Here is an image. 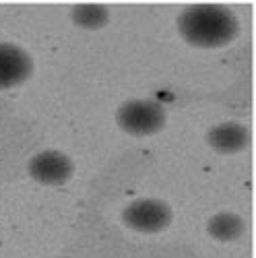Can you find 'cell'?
<instances>
[{"instance_id": "cell-2", "label": "cell", "mask_w": 256, "mask_h": 258, "mask_svg": "<svg viewBox=\"0 0 256 258\" xmlns=\"http://www.w3.org/2000/svg\"><path fill=\"white\" fill-rule=\"evenodd\" d=\"M116 124L126 135L145 139L161 133L167 124L165 107L155 99H126L116 110Z\"/></svg>"}, {"instance_id": "cell-8", "label": "cell", "mask_w": 256, "mask_h": 258, "mask_svg": "<svg viewBox=\"0 0 256 258\" xmlns=\"http://www.w3.org/2000/svg\"><path fill=\"white\" fill-rule=\"evenodd\" d=\"M69 17L73 21V25L95 31L110 23V9L103 5H75Z\"/></svg>"}, {"instance_id": "cell-1", "label": "cell", "mask_w": 256, "mask_h": 258, "mask_svg": "<svg viewBox=\"0 0 256 258\" xmlns=\"http://www.w3.org/2000/svg\"><path fill=\"white\" fill-rule=\"evenodd\" d=\"M178 31L186 44L215 50L229 46L240 35V19L223 5H190L176 19Z\"/></svg>"}, {"instance_id": "cell-9", "label": "cell", "mask_w": 256, "mask_h": 258, "mask_svg": "<svg viewBox=\"0 0 256 258\" xmlns=\"http://www.w3.org/2000/svg\"><path fill=\"white\" fill-rule=\"evenodd\" d=\"M64 258H75V256H64Z\"/></svg>"}, {"instance_id": "cell-7", "label": "cell", "mask_w": 256, "mask_h": 258, "mask_svg": "<svg viewBox=\"0 0 256 258\" xmlns=\"http://www.w3.org/2000/svg\"><path fill=\"white\" fill-rule=\"evenodd\" d=\"M246 231V221L238 213L221 211L207 221V233L215 242H236Z\"/></svg>"}, {"instance_id": "cell-4", "label": "cell", "mask_w": 256, "mask_h": 258, "mask_svg": "<svg viewBox=\"0 0 256 258\" xmlns=\"http://www.w3.org/2000/svg\"><path fill=\"white\" fill-rule=\"evenodd\" d=\"M27 174L41 186H64L75 176V163L58 149H44L29 157Z\"/></svg>"}, {"instance_id": "cell-6", "label": "cell", "mask_w": 256, "mask_h": 258, "mask_svg": "<svg viewBox=\"0 0 256 258\" xmlns=\"http://www.w3.org/2000/svg\"><path fill=\"white\" fill-rule=\"evenodd\" d=\"M250 128L238 120H227V122H219L213 124L207 135L205 141L207 145L219 155H238L244 149L250 145Z\"/></svg>"}, {"instance_id": "cell-3", "label": "cell", "mask_w": 256, "mask_h": 258, "mask_svg": "<svg viewBox=\"0 0 256 258\" xmlns=\"http://www.w3.org/2000/svg\"><path fill=\"white\" fill-rule=\"evenodd\" d=\"M120 219L128 229H133L137 233H145V235H153L172 225L174 211L165 201L147 197L126 205Z\"/></svg>"}, {"instance_id": "cell-5", "label": "cell", "mask_w": 256, "mask_h": 258, "mask_svg": "<svg viewBox=\"0 0 256 258\" xmlns=\"http://www.w3.org/2000/svg\"><path fill=\"white\" fill-rule=\"evenodd\" d=\"M33 75L31 54L11 41H0V91L13 89Z\"/></svg>"}]
</instances>
